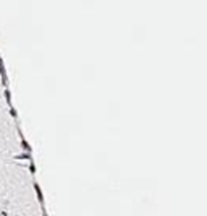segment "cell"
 <instances>
[]
</instances>
